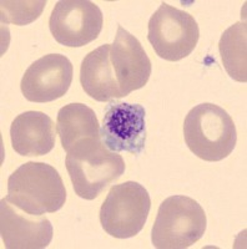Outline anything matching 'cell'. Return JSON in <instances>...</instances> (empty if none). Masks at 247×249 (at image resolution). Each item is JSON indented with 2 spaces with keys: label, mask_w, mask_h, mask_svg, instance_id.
Wrapping results in <instances>:
<instances>
[{
  "label": "cell",
  "mask_w": 247,
  "mask_h": 249,
  "mask_svg": "<svg viewBox=\"0 0 247 249\" xmlns=\"http://www.w3.org/2000/svg\"><path fill=\"white\" fill-rule=\"evenodd\" d=\"M66 153V170L80 198H97L125 172L121 156L109 150L101 139L82 140Z\"/></svg>",
  "instance_id": "6da1fadb"
},
{
  "label": "cell",
  "mask_w": 247,
  "mask_h": 249,
  "mask_svg": "<svg viewBox=\"0 0 247 249\" xmlns=\"http://www.w3.org/2000/svg\"><path fill=\"white\" fill-rule=\"evenodd\" d=\"M6 199L35 215L54 213L66 202V190L59 172L43 162H26L10 175Z\"/></svg>",
  "instance_id": "7a4b0ae2"
},
{
  "label": "cell",
  "mask_w": 247,
  "mask_h": 249,
  "mask_svg": "<svg viewBox=\"0 0 247 249\" xmlns=\"http://www.w3.org/2000/svg\"><path fill=\"white\" fill-rule=\"evenodd\" d=\"M184 137L191 152L209 162L226 159L237 142L236 126L228 111L210 102L195 106L186 115Z\"/></svg>",
  "instance_id": "3957f363"
},
{
  "label": "cell",
  "mask_w": 247,
  "mask_h": 249,
  "mask_svg": "<svg viewBox=\"0 0 247 249\" xmlns=\"http://www.w3.org/2000/svg\"><path fill=\"white\" fill-rule=\"evenodd\" d=\"M208 226L204 208L188 196H172L159 207L151 241L157 249H186L204 237Z\"/></svg>",
  "instance_id": "277c9868"
},
{
  "label": "cell",
  "mask_w": 247,
  "mask_h": 249,
  "mask_svg": "<svg viewBox=\"0 0 247 249\" xmlns=\"http://www.w3.org/2000/svg\"><path fill=\"white\" fill-rule=\"evenodd\" d=\"M151 199L144 186L128 181L111 187L100 208V223L111 237H135L148 221Z\"/></svg>",
  "instance_id": "5b68a950"
},
{
  "label": "cell",
  "mask_w": 247,
  "mask_h": 249,
  "mask_svg": "<svg viewBox=\"0 0 247 249\" xmlns=\"http://www.w3.org/2000/svg\"><path fill=\"white\" fill-rule=\"evenodd\" d=\"M199 37V25L192 15L168 3H161L149 21V41L157 56L168 61L188 57Z\"/></svg>",
  "instance_id": "8992f818"
},
{
  "label": "cell",
  "mask_w": 247,
  "mask_h": 249,
  "mask_svg": "<svg viewBox=\"0 0 247 249\" xmlns=\"http://www.w3.org/2000/svg\"><path fill=\"white\" fill-rule=\"evenodd\" d=\"M104 18L99 6L88 0L57 1L49 19V28L57 43L81 48L97 39Z\"/></svg>",
  "instance_id": "52a82bcc"
},
{
  "label": "cell",
  "mask_w": 247,
  "mask_h": 249,
  "mask_svg": "<svg viewBox=\"0 0 247 249\" xmlns=\"http://www.w3.org/2000/svg\"><path fill=\"white\" fill-rule=\"evenodd\" d=\"M146 111L139 104L111 102L104 115L100 136L113 152L140 155L146 143Z\"/></svg>",
  "instance_id": "ba28073f"
},
{
  "label": "cell",
  "mask_w": 247,
  "mask_h": 249,
  "mask_svg": "<svg viewBox=\"0 0 247 249\" xmlns=\"http://www.w3.org/2000/svg\"><path fill=\"white\" fill-rule=\"evenodd\" d=\"M73 81V65L64 55L49 54L29 66L20 82L24 97L32 102H51L63 97Z\"/></svg>",
  "instance_id": "9c48e42d"
},
{
  "label": "cell",
  "mask_w": 247,
  "mask_h": 249,
  "mask_svg": "<svg viewBox=\"0 0 247 249\" xmlns=\"http://www.w3.org/2000/svg\"><path fill=\"white\" fill-rule=\"evenodd\" d=\"M0 232L8 249H43L53 241V224L45 215H35L3 198L0 202Z\"/></svg>",
  "instance_id": "30bf717a"
},
{
  "label": "cell",
  "mask_w": 247,
  "mask_h": 249,
  "mask_svg": "<svg viewBox=\"0 0 247 249\" xmlns=\"http://www.w3.org/2000/svg\"><path fill=\"white\" fill-rule=\"evenodd\" d=\"M110 60L122 97L148 84L151 75L150 59L139 40L122 26L117 28Z\"/></svg>",
  "instance_id": "8fae6325"
},
{
  "label": "cell",
  "mask_w": 247,
  "mask_h": 249,
  "mask_svg": "<svg viewBox=\"0 0 247 249\" xmlns=\"http://www.w3.org/2000/svg\"><path fill=\"white\" fill-rule=\"evenodd\" d=\"M55 139L54 122L40 111L20 113L10 127L13 150L21 156L48 155L54 148Z\"/></svg>",
  "instance_id": "7c38bea8"
},
{
  "label": "cell",
  "mask_w": 247,
  "mask_h": 249,
  "mask_svg": "<svg viewBox=\"0 0 247 249\" xmlns=\"http://www.w3.org/2000/svg\"><path fill=\"white\" fill-rule=\"evenodd\" d=\"M110 44L90 51L81 62L80 82L86 93L96 101L122 97L110 60Z\"/></svg>",
  "instance_id": "4fadbf2b"
},
{
  "label": "cell",
  "mask_w": 247,
  "mask_h": 249,
  "mask_svg": "<svg viewBox=\"0 0 247 249\" xmlns=\"http://www.w3.org/2000/svg\"><path fill=\"white\" fill-rule=\"evenodd\" d=\"M57 133L68 152L85 139H101L96 113L84 104H69L60 108L57 119Z\"/></svg>",
  "instance_id": "5bb4252c"
},
{
  "label": "cell",
  "mask_w": 247,
  "mask_h": 249,
  "mask_svg": "<svg viewBox=\"0 0 247 249\" xmlns=\"http://www.w3.org/2000/svg\"><path fill=\"white\" fill-rule=\"evenodd\" d=\"M220 55L225 70L231 79L247 81V25L240 21L231 25L222 34L219 43Z\"/></svg>",
  "instance_id": "9a60e30c"
},
{
  "label": "cell",
  "mask_w": 247,
  "mask_h": 249,
  "mask_svg": "<svg viewBox=\"0 0 247 249\" xmlns=\"http://www.w3.org/2000/svg\"><path fill=\"white\" fill-rule=\"evenodd\" d=\"M1 23L28 25L41 15L46 5L45 0L39 1H1Z\"/></svg>",
  "instance_id": "2e32d148"
}]
</instances>
